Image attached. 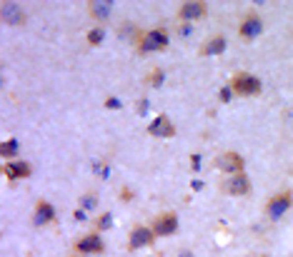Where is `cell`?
<instances>
[{
	"mask_svg": "<svg viewBox=\"0 0 293 257\" xmlns=\"http://www.w3.org/2000/svg\"><path fill=\"white\" fill-rule=\"evenodd\" d=\"M191 170H196V172L201 170V155H196V153L191 155Z\"/></svg>",
	"mask_w": 293,
	"mask_h": 257,
	"instance_id": "24",
	"label": "cell"
},
{
	"mask_svg": "<svg viewBox=\"0 0 293 257\" xmlns=\"http://www.w3.org/2000/svg\"><path fill=\"white\" fill-rule=\"evenodd\" d=\"M148 132H151L153 137H173V135H175V125L170 123L168 115H158V118H153V123L148 125Z\"/></svg>",
	"mask_w": 293,
	"mask_h": 257,
	"instance_id": "13",
	"label": "cell"
},
{
	"mask_svg": "<svg viewBox=\"0 0 293 257\" xmlns=\"http://www.w3.org/2000/svg\"><path fill=\"white\" fill-rule=\"evenodd\" d=\"M191 188H193V190H203V182H201V180H193Z\"/></svg>",
	"mask_w": 293,
	"mask_h": 257,
	"instance_id": "28",
	"label": "cell"
},
{
	"mask_svg": "<svg viewBox=\"0 0 293 257\" xmlns=\"http://www.w3.org/2000/svg\"><path fill=\"white\" fill-rule=\"evenodd\" d=\"M105 107H108V110H121V100H118V97H108V100H105Z\"/></svg>",
	"mask_w": 293,
	"mask_h": 257,
	"instance_id": "23",
	"label": "cell"
},
{
	"mask_svg": "<svg viewBox=\"0 0 293 257\" xmlns=\"http://www.w3.org/2000/svg\"><path fill=\"white\" fill-rule=\"evenodd\" d=\"M95 207H98V195L95 193H88V195L81 197V210L88 212V210H95Z\"/></svg>",
	"mask_w": 293,
	"mask_h": 257,
	"instance_id": "20",
	"label": "cell"
},
{
	"mask_svg": "<svg viewBox=\"0 0 293 257\" xmlns=\"http://www.w3.org/2000/svg\"><path fill=\"white\" fill-rule=\"evenodd\" d=\"M203 15H206V3H201V0H191V3H183L178 8V18L183 23H193Z\"/></svg>",
	"mask_w": 293,
	"mask_h": 257,
	"instance_id": "12",
	"label": "cell"
},
{
	"mask_svg": "<svg viewBox=\"0 0 293 257\" xmlns=\"http://www.w3.org/2000/svg\"><path fill=\"white\" fill-rule=\"evenodd\" d=\"M153 240H156L153 227L135 225V227L130 230V235H128V250H143V247H148Z\"/></svg>",
	"mask_w": 293,
	"mask_h": 257,
	"instance_id": "5",
	"label": "cell"
},
{
	"mask_svg": "<svg viewBox=\"0 0 293 257\" xmlns=\"http://www.w3.org/2000/svg\"><path fill=\"white\" fill-rule=\"evenodd\" d=\"M218 100H221V102H231V100H233V88H231V85L221 88V93H218Z\"/></svg>",
	"mask_w": 293,
	"mask_h": 257,
	"instance_id": "22",
	"label": "cell"
},
{
	"mask_svg": "<svg viewBox=\"0 0 293 257\" xmlns=\"http://www.w3.org/2000/svg\"><path fill=\"white\" fill-rule=\"evenodd\" d=\"M231 88L238 95H258L261 93V80L255 75H251V72H236L233 80H231Z\"/></svg>",
	"mask_w": 293,
	"mask_h": 257,
	"instance_id": "2",
	"label": "cell"
},
{
	"mask_svg": "<svg viewBox=\"0 0 293 257\" xmlns=\"http://www.w3.org/2000/svg\"><path fill=\"white\" fill-rule=\"evenodd\" d=\"M88 8H90V15L98 18V20H105L108 15L113 13V3H111V0H98V3L93 0V3H88Z\"/></svg>",
	"mask_w": 293,
	"mask_h": 257,
	"instance_id": "16",
	"label": "cell"
},
{
	"mask_svg": "<svg viewBox=\"0 0 293 257\" xmlns=\"http://www.w3.org/2000/svg\"><path fill=\"white\" fill-rule=\"evenodd\" d=\"M238 32L243 35L246 40H253V38H258V35L263 32V20H261L258 15H255V13H248V15L243 18V23H241Z\"/></svg>",
	"mask_w": 293,
	"mask_h": 257,
	"instance_id": "10",
	"label": "cell"
},
{
	"mask_svg": "<svg viewBox=\"0 0 293 257\" xmlns=\"http://www.w3.org/2000/svg\"><path fill=\"white\" fill-rule=\"evenodd\" d=\"M76 257H83V255H76Z\"/></svg>",
	"mask_w": 293,
	"mask_h": 257,
	"instance_id": "30",
	"label": "cell"
},
{
	"mask_svg": "<svg viewBox=\"0 0 293 257\" xmlns=\"http://www.w3.org/2000/svg\"><path fill=\"white\" fill-rule=\"evenodd\" d=\"M3 172H5V177H8L10 182H15V180L30 177V175H33V165L25 162V160H10V162L3 167Z\"/></svg>",
	"mask_w": 293,
	"mask_h": 257,
	"instance_id": "11",
	"label": "cell"
},
{
	"mask_svg": "<svg viewBox=\"0 0 293 257\" xmlns=\"http://www.w3.org/2000/svg\"><path fill=\"white\" fill-rule=\"evenodd\" d=\"M0 15H3V20L8 25H23L25 23V13L20 10V5L15 3H3V10H0Z\"/></svg>",
	"mask_w": 293,
	"mask_h": 257,
	"instance_id": "14",
	"label": "cell"
},
{
	"mask_svg": "<svg viewBox=\"0 0 293 257\" xmlns=\"http://www.w3.org/2000/svg\"><path fill=\"white\" fill-rule=\"evenodd\" d=\"M105 40V28H93L88 32V45H100Z\"/></svg>",
	"mask_w": 293,
	"mask_h": 257,
	"instance_id": "19",
	"label": "cell"
},
{
	"mask_svg": "<svg viewBox=\"0 0 293 257\" xmlns=\"http://www.w3.org/2000/svg\"><path fill=\"white\" fill-rule=\"evenodd\" d=\"M291 207H293V193H291V190H283V193H278V195H273V197L268 200L266 212H268L271 220H278V217H283Z\"/></svg>",
	"mask_w": 293,
	"mask_h": 257,
	"instance_id": "3",
	"label": "cell"
},
{
	"mask_svg": "<svg viewBox=\"0 0 293 257\" xmlns=\"http://www.w3.org/2000/svg\"><path fill=\"white\" fill-rule=\"evenodd\" d=\"M180 35H191V23H183L180 25Z\"/></svg>",
	"mask_w": 293,
	"mask_h": 257,
	"instance_id": "26",
	"label": "cell"
},
{
	"mask_svg": "<svg viewBox=\"0 0 293 257\" xmlns=\"http://www.w3.org/2000/svg\"><path fill=\"white\" fill-rule=\"evenodd\" d=\"M226 35H213V38L201 48V55H221L223 50H226Z\"/></svg>",
	"mask_w": 293,
	"mask_h": 257,
	"instance_id": "15",
	"label": "cell"
},
{
	"mask_svg": "<svg viewBox=\"0 0 293 257\" xmlns=\"http://www.w3.org/2000/svg\"><path fill=\"white\" fill-rule=\"evenodd\" d=\"M163 80H166V72H163V70H153V72H151V78H148V83H151L153 88H161Z\"/></svg>",
	"mask_w": 293,
	"mask_h": 257,
	"instance_id": "21",
	"label": "cell"
},
{
	"mask_svg": "<svg viewBox=\"0 0 293 257\" xmlns=\"http://www.w3.org/2000/svg\"><path fill=\"white\" fill-rule=\"evenodd\" d=\"M215 167L221 170V172H228V175H238V172H243V167H246V160H243V155H238V153H221L215 158Z\"/></svg>",
	"mask_w": 293,
	"mask_h": 257,
	"instance_id": "4",
	"label": "cell"
},
{
	"mask_svg": "<svg viewBox=\"0 0 293 257\" xmlns=\"http://www.w3.org/2000/svg\"><path fill=\"white\" fill-rule=\"evenodd\" d=\"M55 207L48 202V200H41L38 205H35V212H33V225L35 227H45V225H50L53 220H55Z\"/></svg>",
	"mask_w": 293,
	"mask_h": 257,
	"instance_id": "9",
	"label": "cell"
},
{
	"mask_svg": "<svg viewBox=\"0 0 293 257\" xmlns=\"http://www.w3.org/2000/svg\"><path fill=\"white\" fill-rule=\"evenodd\" d=\"M221 188H223V193H228V195L243 197V195L251 193V180H248L246 172H238V175H231L228 180H223Z\"/></svg>",
	"mask_w": 293,
	"mask_h": 257,
	"instance_id": "6",
	"label": "cell"
},
{
	"mask_svg": "<svg viewBox=\"0 0 293 257\" xmlns=\"http://www.w3.org/2000/svg\"><path fill=\"white\" fill-rule=\"evenodd\" d=\"M18 153H20V142H18V137L5 140V142H3V148H0V155H3L8 162H10V160H15V158H18Z\"/></svg>",
	"mask_w": 293,
	"mask_h": 257,
	"instance_id": "17",
	"label": "cell"
},
{
	"mask_svg": "<svg viewBox=\"0 0 293 257\" xmlns=\"http://www.w3.org/2000/svg\"><path fill=\"white\" fill-rule=\"evenodd\" d=\"M178 257H193V252H180Z\"/></svg>",
	"mask_w": 293,
	"mask_h": 257,
	"instance_id": "29",
	"label": "cell"
},
{
	"mask_svg": "<svg viewBox=\"0 0 293 257\" xmlns=\"http://www.w3.org/2000/svg\"><path fill=\"white\" fill-rule=\"evenodd\" d=\"M145 110H148V97H143V100L138 102V113H140V115L145 113Z\"/></svg>",
	"mask_w": 293,
	"mask_h": 257,
	"instance_id": "25",
	"label": "cell"
},
{
	"mask_svg": "<svg viewBox=\"0 0 293 257\" xmlns=\"http://www.w3.org/2000/svg\"><path fill=\"white\" fill-rule=\"evenodd\" d=\"M95 227H98L100 232L111 230V227H113V212H103V215L95 220Z\"/></svg>",
	"mask_w": 293,
	"mask_h": 257,
	"instance_id": "18",
	"label": "cell"
},
{
	"mask_svg": "<svg viewBox=\"0 0 293 257\" xmlns=\"http://www.w3.org/2000/svg\"><path fill=\"white\" fill-rule=\"evenodd\" d=\"M153 232L156 237H170L178 232V215L175 212H163L156 217V223H153Z\"/></svg>",
	"mask_w": 293,
	"mask_h": 257,
	"instance_id": "7",
	"label": "cell"
},
{
	"mask_svg": "<svg viewBox=\"0 0 293 257\" xmlns=\"http://www.w3.org/2000/svg\"><path fill=\"white\" fill-rule=\"evenodd\" d=\"M73 217H76V220H85V210H73Z\"/></svg>",
	"mask_w": 293,
	"mask_h": 257,
	"instance_id": "27",
	"label": "cell"
},
{
	"mask_svg": "<svg viewBox=\"0 0 293 257\" xmlns=\"http://www.w3.org/2000/svg\"><path fill=\"white\" fill-rule=\"evenodd\" d=\"M168 32L163 28L158 30H148V32H140V40H138V48L140 53H156V50H163L168 48Z\"/></svg>",
	"mask_w": 293,
	"mask_h": 257,
	"instance_id": "1",
	"label": "cell"
},
{
	"mask_svg": "<svg viewBox=\"0 0 293 257\" xmlns=\"http://www.w3.org/2000/svg\"><path fill=\"white\" fill-rule=\"evenodd\" d=\"M103 250H105V242H103V237L98 232H90V235H85V237H81L76 242V252L78 255H100Z\"/></svg>",
	"mask_w": 293,
	"mask_h": 257,
	"instance_id": "8",
	"label": "cell"
}]
</instances>
